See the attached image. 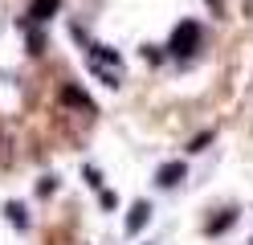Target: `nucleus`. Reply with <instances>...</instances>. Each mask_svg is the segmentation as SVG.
<instances>
[{
  "instance_id": "obj_4",
  "label": "nucleus",
  "mask_w": 253,
  "mask_h": 245,
  "mask_svg": "<svg viewBox=\"0 0 253 245\" xmlns=\"http://www.w3.org/2000/svg\"><path fill=\"white\" fill-rule=\"evenodd\" d=\"M147 212H151V204H147V200H139L131 212H126V233H139V229L147 225Z\"/></svg>"
},
{
  "instance_id": "obj_2",
  "label": "nucleus",
  "mask_w": 253,
  "mask_h": 245,
  "mask_svg": "<svg viewBox=\"0 0 253 245\" xmlns=\"http://www.w3.org/2000/svg\"><path fill=\"white\" fill-rule=\"evenodd\" d=\"M184 176H188V163H184V159H176V163H164V168L155 172V184H160V188H176Z\"/></svg>"
},
{
  "instance_id": "obj_8",
  "label": "nucleus",
  "mask_w": 253,
  "mask_h": 245,
  "mask_svg": "<svg viewBox=\"0 0 253 245\" xmlns=\"http://www.w3.org/2000/svg\"><path fill=\"white\" fill-rule=\"evenodd\" d=\"M4 212H8V217H12V225H21V229L29 225V221H25V208H21V204H8Z\"/></svg>"
},
{
  "instance_id": "obj_7",
  "label": "nucleus",
  "mask_w": 253,
  "mask_h": 245,
  "mask_svg": "<svg viewBox=\"0 0 253 245\" xmlns=\"http://www.w3.org/2000/svg\"><path fill=\"white\" fill-rule=\"evenodd\" d=\"M212 139H216V131H204V135H196L192 143H188V151H192V155H196V151H204V147H209Z\"/></svg>"
},
{
  "instance_id": "obj_1",
  "label": "nucleus",
  "mask_w": 253,
  "mask_h": 245,
  "mask_svg": "<svg viewBox=\"0 0 253 245\" xmlns=\"http://www.w3.org/2000/svg\"><path fill=\"white\" fill-rule=\"evenodd\" d=\"M168 49H171V57H192L196 49H200V25H196V21L176 25V33H171Z\"/></svg>"
},
{
  "instance_id": "obj_5",
  "label": "nucleus",
  "mask_w": 253,
  "mask_h": 245,
  "mask_svg": "<svg viewBox=\"0 0 253 245\" xmlns=\"http://www.w3.org/2000/svg\"><path fill=\"white\" fill-rule=\"evenodd\" d=\"M229 225H237V208H225V212H220L216 221H209V229H204V233H209V237H220V233H225Z\"/></svg>"
},
{
  "instance_id": "obj_3",
  "label": "nucleus",
  "mask_w": 253,
  "mask_h": 245,
  "mask_svg": "<svg viewBox=\"0 0 253 245\" xmlns=\"http://www.w3.org/2000/svg\"><path fill=\"white\" fill-rule=\"evenodd\" d=\"M61 98H66L70 106H78V110H86V114H94V102L86 98V90H82V86H74V82H66V86H61Z\"/></svg>"
},
{
  "instance_id": "obj_6",
  "label": "nucleus",
  "mask_w": 253,
  "mask_h": 245,
  "mask_svg": "<svg viewBox=\"0 0 253 245\" xmlns=\"http://www.w3.org/2000/svg\"><path fill=\"white\" fill-rule=\"evenodd\" d=\"M57 4H61V0H33V16H37V21H49V16L57 12Z\"/></svg>"
},
{
  "instance_id": "obj_9",
  "label": "nucleus",
  "mask_w": 253,
  "mask_h": 245,
  "mask_svg": "<svg viewBox=\"0 0 253 245\" xmlns=\"http://www.w3.org/2000/svg\"><path fill=\"white\" fill-rule=\"evenodd\" d=\"M86 184H90V188H102V176L94 172V168H86Z\"/></svg>"
},
{
  "instance_id": "obj_10",
  "label": "nucleus",
  "mask_w": 253,
  "mask_h": 245,
  "mask_svg": "<svg viewBox=\"0 0 253 245\" xmlns=\"http://www.w3.org/2000/svg\"><path fill=\"white\" fill-rule=\"evenodd\" d=\"M249 245H253V241H249Z\"/></svg>"
}]
</instances>
